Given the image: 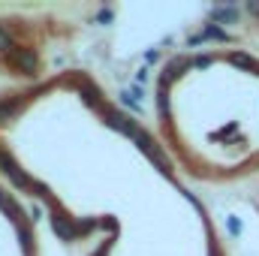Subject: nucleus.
I'll return each instance as SVG.
<instances>
[{
  "label": "nucleus",
  "mask_w": 259,
  "mask_h": 256,
  "mask_svg": "<svg viewBox=\"0 0 259 256\" xmlns=\"http://www.w3.org/2000/svg\"><path fill=\"white\" fill-rule=\"evenodd\" d=\"M52 229L58 232V238H61V241H72V238L78 235L75 220H72V217H66V214H61V211H55V214H52Z\"/></svg>",
  "instance_id": "3"
},
{
  "label": "nucleus",
  "mask_w": 259,
  "mask_h": 256,
  "mask_svg": "<svg viewBox=\"0 0 259 256\" xmlns=\"http://www.w3.org/2000/svg\"><path fill=\"white\" fill-rule=\"evenodd\" d=\"M229 64L241 66V69H259V64L250 55H244V52H232V55H229Z\"/></svg>",
  "instance_id": "8"
},
{
  "label": "nucleus",
  "mask_w": 259,
  "mask_h": 256,
  "mask_svg": "<svg viewBox=\"0 0 259 256\" xmlns=\"http://www.w3.org/2000/svg\"><path fill=\"white\" fill-rule=\"evenodd\" d=\"M15 229H18V241H21V250L30 256V238H33V235H30V226H27V223H18Z\"/></svg>",
  "instance_id": "11"
},
{
  "label": "nucleus",
  "mask_w": 259,
  "mask_h": 256,
  "mask_svg": "<svg viewBox=\"0 0 259 256\" xmlns=\"http://www.w3.org/2000/svg\"><path fill=\"white\" fill-rule=\"evenodd\" d=\"M78 91H81V100H84V103H88L91 109H97V112H100V109L106 106V103H103V94H100V88H97V84H94V81H91L88 75L81 78V84H78Z\"/></svg>",
  "instance_id": "5"
},
{
  "label": "nucleus",
  "mask_w": 259,
  "mask_h": 256,
  "mask_svg": "<svg viewBox=\"0 0 259 256\" xmlns=\"http://www.w3.org/2000/svg\"><path fill=\"white\" fill-rule=\"evenodd\" d=\"M6 64L12 69H18L21 75H36L39 72V58L30 46H15L9 55H6Z\"/></svg>",
  "instance_id": "1"
},
{
  "label": "nucleus",
  "mask_w": 259,
  "mask_h": 256,
  "mask_svg": "<svg viewBox=\"0 0 259 256\" xmlns=\"http://www.w3.org/2000/svg\"><path fill=\"white\" fill-rule=\"evenodd\" d=\"M39 214H42V208H39V205H30V208H27V217H30V220H36Z\"/></svg>",
  "instance_id": "14"
},
{
  "label": "nucleus",
  "mask_w": 259,
  "mask_h": 256,
  "mask_svg": "<svg viewBox=\"0 0 259 256\" xmlns=\"http://www.w3.org/2000/svg\"><path fill=\"white\" fill-rule=\"evenodd\" d=\"M97 21H112V9H103V12L97 15Z\"/></svg>",
  "instance_id": "15"
},
{
  "label": "nucleus",
  "mask_w": 259,
  "mask_h": 256,
  "mask_svg": "<svg viewBox=\"0 0 259 256\" xmlns=\"http://www.w3.org/2000/svg\"><path fill=\"white\" fill-rule=\"evenodd\" d=\"M27 97L30 94H18V97H3V103H0V124H9L21 109H24V103H27Z\"/></svg>",
  "instance_id": "4"
},
{
  "label": "nucleus",
  "mask_w": 259,
  "mask_h": 256,
  "mask_svg": "<svg viewBox=\"0 0 259 256\" xmlns=\"http://www.w3.org/2000/svg\"><path fill=\"white\" fill-rule=\"evenodd\" d=\"M190 66H193V58H172V61L166 64V69H163V75H160V78L172 84V81H175V78H181Z\"/></svg>",
  "instance_id": "6"
},
{
  "label": "nucleus",
  "mask_w": 259,
  "mask_h": 256,
  "mask_svg": "<svg viewBox=\"0 0 259 256\" xmlns=\"http://www.w3.org/2000/svg\"><path fill=\"white\" fill-rule=\"evenodd\" d=\"M202 39H220V42H226L229 33H226L223 27H217V24H208V27L202 30Z\"/></svg>",
  "instance_id": "9"
},
{
  "label": "nucleus",
  "mask_w": 259,
  "mask_h": 256,
  "mask_svg": "<svg viewBox=\"0 0 259 256\" xmlns=\"http://www.w3.org/2000/svg\"><path fill=\"white\" fill-rule=\"evenodd\" d=\"M12 49H15V42H12V30L0 24V55H9Z\"/></svg>",
  "instance_id": "10"
},
{
  "label": "nucleus",
  "mask_w": 259,
  "mask_h": 256,
  "mask_svg": "<svg viewBox=\"0 0 259 256\" xmlns=\"http://www.w3.org/2000/svg\"><path fill=\"white\" fill-rule=\"evenodd\" d=\"M211 18L214 21H220V24H235V18H238V9L229 3V6H217V9H211Z\"/></svg>",
  "instance_id": "7"
},
{
  "label": "nucleus",
  "mask_w": 259,
  "mask_h": 256,
  "mask_svg": "<svg viewBox=\"0 0 259 256\" xmlns=\"http://www.w3.org/2000/svg\"><path fill=\"white\" fill-rule=\"evenodd\" d=\"M94 256H106V244H103V247H100V250H97Z\"/></svg>",
  "instance_id": "17"
},
{
  "label": "nucleus",
  "mask_w": 259,
  "mask_h": 256,
  "mask_svg": "<svg viewBox=\"0 0 259 256\" xmlns=\"http://www.w3.org/2000/svg\"><path fill=\"white\" fill-rule=\"evenodd\" d=\"M30 193H36L39 199H49V187H46L42 181H33V187H30Z\"/></svg>",
  "instance_id": "13"
},
{
  "label": "nucleus",
  "mask_w": 259,
  "mask_h": 256,
  "mask_svg": "<svg viewBox=\"0 0 259 256\" xmlns=\"http://www.w3.org/2000/svg\"><path fill=\"white\" fill-rule=\"evenodd\" d=\"M0 172H3V175L18 187V190H30V187H33V178H27V175L21 172V166L12 160V154H9V151H3V148H0Z\"/></svg>",
  "instance_id": "2"
},
{
  "label": "nucleus",
  "mask_w": 259,
  "mask_h": 256,
  "mask_svg": "<svg viewBox=\"0 0 259 256\" xmlns=\"http://www.w3.org/2000/svg\"><path fill=\"white\" fill-rule=\"evenodd\" d=\"M211 64H214V58H211V55H196V58H193L196 69H205V66H211Z\"/></svg>",
  "instance_id": "12"
},
{
  "label": "nucleus",
  "mask_w": 259,
  "mask_h": 256,
  "mask_svg": "<svg viewBox=\"0 0 259 256\" xmlns=\"http://www.w3.org/2000/svg\"><path fill=\"white\" fill-rule=\"evenodd\" d=\"M247 12H253V15H259V3H247Z\"/></svg>",
  "instance_id": "16"
}]
</instances>
